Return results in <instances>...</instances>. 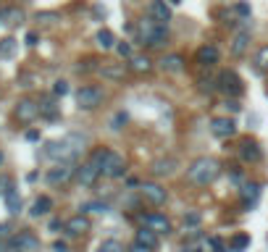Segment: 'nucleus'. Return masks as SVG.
Wrapping results in <instances>:
<instances>
[{"label": "nucleus", "instance_id": "obj_41", "mask_svg": "<svg viewBox=\"0 0 268 252\" xmlns=\"http://www.w3.org/2000/svg\"><path fill=\"white\" fill-rule=\"evenodd\" d=\"M8 189H13V181L8 176H0V195H5Z\"/></svg>", "mask_w": 268, "mask_h": 252}, {"label": "nucleus", "instance_id": "obj_47", "mask_svg": "<svg viewBox=\"0 0 268 252\" xmlns=\"http://www.w3.org/2000/svg\"><path fill=\"white\" fill-rule=\"evenodd\" d=\"M53 252H68V244L66 242H53Z\"/></svg>", "mask_w": 268, "mask_h": 252}, {"label": "nucleus", "instance_id": "obj_27", "mask_svg": "<svg viewBox=\"0 0 268 252\" xmlns=\"http://www.w3.org/2000/svg\"><path fill=\"white\" fill-rule=\"evenodd\" d=\"M24 21V11L21 8H5V11H0V24H11V27H16Z\"/></svg>", "mask_w": 268, "mask_h": 252}, {"label": "nucleus", "instance_id": "obj_14", "mask_svg": "<svg viewBox=\"0 0 268 252\" xmlns=\"http://www.w3.org/2000/svg\"><path fill=\"white\" fill-rule=\"evenodd\" d=\"M176 168H179V160L176 158H158V160H152L150 163V171H152V176H174L176 173Z\"/></svg>", "mask_w": 268, "mask_h": 252}, {"label": "nucleus", "instance_id": "obj_52", "mask_svg": "<svg viewBox=\"0 0 268 252\" xmlns=\"http://www.w3.org/2000/svg\"><path fill=\"white\" fill-rule=\"evenodd\" d=\"M168 3H171V5H179V3H181V0H168Z\"/></svg>", "mask_w": 268, "mask_h": 252}, {"label": "nucleus", "instance_id": "obj_19", "mask_svg": "<svg viewBox=\"0 0 268 252\" xmlns=\"http://www.w3.org/2000/svg\"><path fill=\"white\" fill-rule=\"evenodd\" d=\"M247 50H250V29H239V32L234 34L232 45H229V53H232L234 58H242Z\"/></svg>", "mask_w": 268, "mask_h": 252}, {"label": "nucleus", "instance_id": "obj_45", "mask_svg": "<svg viewBox=\"0 0 268 252\" xmlns=\"http://www.w3.org/2000/svg\"><path fill=\"white\" fill-rule=\"evenodd\" d=\"M234 8H237V13H239V16H250V5H247V3H237Z\"/></svg>", "mask_w": 268, "mask_h": 252}, {"label": "nucleus", "instance_id": "obj_33", "mask_svg": "<svg viewBox=\"0 0 268 252\" xmlns=\"http://www.w3.org/2000/svg\"><path fill=\"white\" fill-rule=\"evenodd\" d=\"M244 247H250V234H237L232 239V252H242Z\"/></svg>", "mask_w": 268, "mask_h": 252}, {"label": "nucleus", "instance_id": "obj_40", "mask_svg": "<svg viewBox=\"0 0 268 252\" xmlns=\"http://www.w3.org/2000/svg\"><path fill=\"white\" fill-rule=\"evenodd\" d=\"M11 236H13V226H11V224H0V239L8 242Z\"/></svg>", "mask_w": 268, "mask_h": 252}, {"label": "nucleus", "instance_id": "obj_10", "mask_svg": "<svg viewBox=\"0 0 268 252\" xmlns=\"http://www.w3.org/2000/svg\"><path fill=\"white\" fill-rule=\"evenodd\" d=\"M140 221H142V226H150L152 231H158V234H171L174 231L171 221H168L163 213H140Z\"/></svg>", "mask_w": 268, "mask_h": 252}, {"label": "nucleus", "instance_id": "obj_30", "mask_svg": "<svg viewBox=\"0 0 268 252\" xmlns=\"http://www.w3.org/2000/svg\"><path fill=\"white\" fill-rule=\"evenodd\" d=\"M79 210L82 213H108V202H103V200H92V202H84L79 205Z\"/></svg>", "mask_w": 268, "mask_h": 252}, {"label": "nucleus", "instance_id": "obj_46", "mask_svg": "<svg viewBox=\"0 0 268 252\" xmlns=\"http://www.w3.org/2000/svg\"><path fill=\"white\" fill-rule=\"evenodd\" d=\"M37 40H40V37H37L34 32H27V37H24V42L29 45V48H34V45H37Z\"/></svg>", "mask_w": 268, "mask_h": 252}, {"label": "nucleus", "instance_id": "obj_26", "mask_svg": "<svg viewBox=\"0 0 268 252\" xmlns=\"http://www.w3.org/2000/svg\"><path fill=\"white\" fill-rule=\"evenodd\" d=\"M50 210H53V200H50L48 195H40L34 200V205H32V210H29V213H32L34 218H40V216H48Z\"/></svg>", "mask_w": 268, "mask_h": 252}, {"label": "nucleus", "instance_id": "obj_17", "mask_svg": "<svg viewBox=\"0 0 268 252\" xmlns=\"http://www.w3.org/2000/svg\"><path fill=\"white\" fill-rule=\"evenodd\" d=\"M158 66L163 68L166 74H181L187 66V60H184V56H179V53H168V56H163L158 60Z\"/></svg>", "mask_w": 268, "mask_h": 252}, {"label": "nucleus", "instance_id": "obj_50", "mask_svg": "<svg viewBox=\"0 0 268 252\" xmlns=\"http://www.w3.org/2000/svg\"><path fill=\"white\" fill-rule=\"evenodd\" d=\"M126 187H132V189H134V187H140V181H137L134 176H129V179H126Z\"/></svg>", "mask_w": 268, "mask_h": 252}, {"label": "nucleus", "instance_id": "obj_24", "mask_svg": "<svg viewBox=\"0 0 268 252\" xmlns=\"http://www.w3.org/2000/svg\"><path fill=\"white\" fill-rule=\"evenodd\" d=\"M3 197H5V210H8L11 216H19L21 208H24V202H21V197H19V192H16V187L8 189V192H5Z\"/></svg>", "mask_w": 268, "mask_h": 252}, {"label": "nucleus", "instance_id": "obj_13", "mask_svg": "<svg viewBox=\"0 0 268 252\" xmlns=\"http://www.w3.org/2000/svg\"><path fill=\"white\" fill-rule=\"evenodd\" d=\"M148 16H152L155 21H160V24H168V21H171V3H168V0H150Z\"/></svg>", "mask_w": 268, "mask_h": 252}, {"label": "nucleus", "instance_id": "obj_32", "mask_svg": "<svg viewBox=\"0 0 268 252\" xmlns=\"http://www.w3.org/2000/svg\"><path fill=\"white\" fill-rule=\"evenodd\" d=\"M255 68L258 71H266L268 68V45H263V48L255 53Z\"/></svg>", "mask_w": 268, "mask_h": 252}, {"label": "nucleus", "instance_id": "obj_38", "mask_svg": "<svg viewBox=\"0 0 268 252\" xmlns=\"http://www.w3.org/2000/svg\"><path fill=\"white\" fill-rule=\"evenodd\" d=\"M200 221H203V216H200V213H187V216H184V226H189V228H195V226H200Z\"/></svg>", "mask_w": 268, "mask_h": 252}, {"label": "nucleus", "instance_id": "obj_12", "mask_svg": "<svg viewBox=\"0 0 268 252\" xmlns=\"http://www.w3.org/2000/svg\"><path fill=\"white\" fill-rule=\"evenodd\" d=\"M210 134L218 137V140H229V137H234V134H237L234 118H229V116H216V118L210 121Z\"/></svg>", "mask_w": 268, "mask_h": 252}, {"label": "nucleus", "instance_id": "obj_3", "mask_svg": "<svg viewBox=\"0 0 268 252\" xmlns=\"http://www.w3.org/2000/svg\"><path fill=\"white\" fill-rule=\"evenodd\" d=\"M137 40L148 48H163L168 42V24H160L152 16H142L137 24Z\"/></svg>", "mask_w": 268, "mask_h": 252}, {"label": "nucleus", "instance_id": "obj_39", "mask_svg": "<svg viewBox=\"0 0 268 252\" xmlns=\"http://www.w3.org/2000/svg\"><path fill=\"white\" fill-rule=\"evenodd\" d=\"M53 92H56V97H63V95H68V82L58 79L56 84H53Z\"/></svg>", "mask_w": 268, "mask_h": 252}, {"label": "nucleus", "instance_id": "obj_25", "mask_svg": "<svg viewBox=\"0 0 268 252\" xmlns=\"http://www.w3.org/2000/svg\"><path fill=\"white\" fill-rule=\"evenodd\" d=\"M126 66H129V71H134V74H148L152 68V60L148 56H132Z\"/></svg>", "mask_w": 268, "mask_h": 252}, {"label": "nucleus", "instance_id": "obj_44", "mask_svg": "<svg viewBox=\"0 0 268 252\" xmlns=\"http://www.w3.org/2000/svg\"><path fill=\"white\" fill-rule=\"evenodd\" d=\"M48 228H50V231H58V228H66V221H60V218H53Z\"/></svg>", "mask_w": 268, "mask_h": 252}, {"label": "nucleus", "instance_id": "obj_28", "mask_svg": "<svg viewBox=\"0 0 268 252\" xmlns=\"http://www.w3.org/2000/svg\"><path fill=\"white\" fill-rule=\"evenodd\" d=\"M95 42H97V48H103V50H113V48H116V37H113L111 29H100V32L95 34Z\"/></svg>", "mask_w": 268, "mask_h": 252}, {"label": "nucleus", "instance_id": "obj_29", "mask_svg": "<svg viewBox=\"0 0 268 252\" xmlns=\"http://www.w3.org/2000/svg\"><path fill=\"white\" fill-rule=\"evenodd\" d=\"M40 116H45V118H53V121H56V118L60 116L58 103H56V100H50V97H45V100L40 103Z\"/></svg>", "mask_w": 268, "mask_h": 252}, {"label": "nucleus", "instance_id": "obj_1", "mask_svg": "<svg viewBox=\"0 0 268 252\" xmlns=\"http://www.w3.org/2000/svg\"><path fill=\"white\" fill-rule=\"evenodd\" d=\"M84 144H87V137L68 134V137H63V140L48 142V144H45V150H42V155L50 158V160H56V163H60V160H76L82 155Z\"/></svg>", "mask_w": 268, "mask_h": 252}, {"label": "nucleus", "instance_id": "obj_42", "mask_svg": "<svg viewBox=\"0 0 268 252\" xmlns=\"http://www.w3.org/2000/svg\"><path fill=\"white\" fill-rule=\"evenodd\" d=\"M208 244H210V247L216 250V252H224V242H221L218 236H208Z\"/></svg>", "mask_w": 268, "mask_h": 252}, {"label": "nucleus", "instance_id": "obj_11", "mask_svg": "<svg viewBox=\"0 0 268 252\" xmlns=\"http://www.w3.org/2000/svg\"><path fill=\"white\" fill-rule=\"evenodd\" d=\"M140 195L148 202H152V205H166V200H168V192L158 184V181H142V184H140Z\"/></svg>", "mask_w": 268, "mask_h": 252}, {"label": "nucleus", "instance_id": "obj_48", "mask_svg": "<svg viewBox=\"0 0 268 252\" xmlns=\"http://www.w3.org/2000/svg\"><path fill=\"white\" fill-rule=\"evenodd\" d=\"M24 137H27L29 142H37V140H40V132H37V129H29V132H27Z\"/></svg>", "mask_w": 268, "mask_h": 252}, {"label": "nucleus", "instance_id": "obj_23", "mask_svg": "<svg viewBox=\"0 0 268 252\" xmlns=\"http://www.w3.org/2000/svg\"><path fill=\"white\" fill-rule=\"evenodd\" d=\"M158 236H160V234H158V231H152L150 226H142L140 231H137L134 239H137V242H142L145 247H150V250H158V244H160V242H158Z\"/></svg>", "mask_w": 268, "mask_h": 252}, {"label": "nucleus", "instance_id": "obj_4", "mask_svg": "<svg viewBox=\"0 0 268 252\" xmlns=\"http://www.w3.org/2000/svg\"><path fill=\"white\" fill-rule=\"evenodd\" d=\"M76 108L79 111H97L105 103V89L97 87V84H84V87L76 89Z\"/></svg>", "mask_w": 268, "mask_h": 252}, {"label": "nucleus", "instance_id": "obj_7", "mask_svg": "<svg viewBox=\"0 0 268 252\" xmlns=\"http://www.w3.org/2000/svg\"><path fill=\"white\" fill-rule=\"evenodd\" d=\"M218 89L224 92L226 97H239L244 92V87H242V79L237 76V71H221L218 74Z\"/></svg>", "mask_w": 268, "mask_h": 252}, {"label": "nucleus", "instance_id": "obj_2", "mask_svg": "<svg viewBox=\"0 0 268 252\" xmlns=\"http://www.w3.org/2000/svg\"><path fill=\"white\" fill-rule=\"evenodd\" d=\"M221 176V163L210 155H200L187 166V179L197 187H208Z\"/></svg>", "mask_w": 268, "mask_h": 252}, {"label": "nucleus", "instance_id": "obj_6", "mask_svg": "<svg viewBox=\"0 0 268 252\" xmlns=\"http://www.w3.org/2000/svg\"><path fill=\"white\" fill-rule=\"evenodd\" d=\"M74 176H76V166H74V160H60L56 168H50L45 179H48V184L58 187V184H66V181H71Z\"/></svg>", "mask_w": 268, "mask_h": 252}, {"label": "nucleus", "instance_id": "obj_35", "mask_svg": "<svg viewBox=\"0 0 268 252\" xmlns=\"http://www.w3.org/2000/svg\"><path fill=\"white\" fill-rule=\"evenodd\" d=\"M97 252H124V247L116 242V239H105L103 244H100V250Z\"/></svg>", "mask_w": 268, "mask_h": 252}, {"label": "nucleus", "instance_id": "obj_49", "mask_svg": "<svg viewBox=\"0 0 268 252\" xmlns=\"http://www.w3.org/2000/svg\"><path fill=\"white\" fill-rule=\"evenodd\" d=\"M232 179L237 181V184L242 181V171H239V168H232Z\"/></svg>", "mask_w": 268, "mask_h": 252}, {"label": "nucleus", "instance_id": "obj_31", "mask_svg": "<svg viewBox=\"0 0 268 252\" xmlns=\"http://www.w3.org/2000/svg\"><path fill=\"white\" fill-rule=\"evenodd\" d=\"M13 53H16V40H13V37H5V40H0V56H3V58H11Z\"/></svg>", "mask_w": 268, "mask_h": 252}, {"label": "nucleus", "instance_id": "obj_51", "mask_svg": "<svg viewBox=\"0 0 268 252\" xmlns=\"http://www.w3.org/2000/svg\"><path fill=\"white\" fill-rule=\"evenodd\" d=\"M11 247H8V242H3V239H0V252H8Z\"/></svg>", "mask_w": 268, "mask_h": 252}, {"label": "nucleus", "instance_id": "obj_34", "mask_svg": "<svg viewBox=\"0 0 268 252\" xmlns=\"http://www.w3.org/2000/svg\"><path fill=\"white\" fill-rule=\"evenodd\" d=\"M34 19L40 21V24H56V21H60V16H58L56 11H40Z\"/></svg>", "mask_w": 268, "mask_h": 252}, {"label": "nucleus", "instance_id": "obj_20", "mask_svg": "<svg viewBox=\"0 0 268 252\" xmlns=\"http://www.w3.org/2000/svg\"><path fill=\"white\" fill-rule=\"evenodd\" d=\"M239 158L244 163H260V158H263V150H260V144L255 140H244L239 144Z\"/></svg>", "mask_w": 268, "mask_h": 252}, {"label": "nucleus", "instance_id": "obj_15", "mask_svg": "<svg viewBox=\"0 0 268 252\" xmlns=\"http://www.w3.org/2000/svg\"><path fill=\"white\" fill-rule=\"evenodd\" d=\"M97 74L108 82H124L126 74H129V66L126 63H105V66L97 68Z\"/></svg>", "mask_w": 268, "mask_h": 252}, {"label": "nucleus", "instance_id": "obj_22", "mask_svg": "<svg viewBox=\"0 0 268 252\" xmlns=\"http://www.w3.org/2000/svg\"><path fill=\"white\" fill-rule=\"evenodd\" d=\"M89 231V218L84 216V213H79V216H71L66 221V234L68 236H82Z\"/></svg>", "mask_w": 268, "mask_h": 252}, {"label": "nucleus", "instance_id": "obj_9", "mask_svg": "<svg viewBox=\"0 0 268 252\" xmlns=\"http://www.w3.org/2000/svg\"><path fill=\"white\" fill-rule=\"evenodd\" d=\"M100 176H103V168H100V163H95L92 158H89L87 163L76 166V181H79L82 187H92Z\"/></svg>", "mask_w": 268, "mask_h": 252}, {"label": "nucleus", "instance_id": "obj_18", "mask_svg": "<svg viewBox=\"0 0 268 252\" xmlns=\"http://www.w3.org/2000/svg\"><path fill=\"white\" fill-rule=\"evenodd\" d=\"M195 60L200 66H216L218 60H221V50L216 48V45H203V48H197Z\"/></svg>", "mask_w": 268, "mask_h": 252}, {"label": "nucleus", "instance_id": "obj_43", "mask_svg": "<svg viewBox=\"0 0 268 252\" xmlns=\"http://www.w3.org/2000/svg\"><path fill=\"white\" fill-rule=\"evenodd\" d=\"M129 252H152V250H150V247H145L142 242H137V239H134V244L129 247Z\"/></svg>", "mask_w": 268, "mask_h": 252}, {"label": "nucleus", "instance_id": "obj_37", "mask_svg": "<svg viewBox=\"0 0 268 252\" xmlns=\"http://www.w3.org/2000/svg\"><path fill=\"white\" fill-rule=\"evenodd\" d=\"M126 121H129V116H126L124 111H119V113H116V118L111 121V129H113V132H119V129H121V126L126 124Z\"/></svg>", "mask_w": 268, "mask_h": 252}, {"label": "nucleus", "instance_id": "obj_8", "mask_svg": "<svg viewBox=\"0 0 268 252\" xmlns=\"http://www.w3.org/2000/svg\"><path fill=\"white\" fill-rule=\"evenodd\" d=\"M8 247L13 252H40V239L32 234V231H21V234H13L8 239Z\"/></svg>", "mask_w": 268, "mask_h": 252}, {"label": "nucleus", "instance_id": "obj_53", "mask_svg": "<svg viewBox=\"0 0 268 252\" xmlns=\"http://www.w3.org/2000/svg\"><path fill=\"white\" fill-rule=\"evenodd\" d=\"M0 166H3V152H0Z\"/></svg>", "mask_w": 268, "mask_h": 252}, {"label": "nucleus", "instance_id": "obj_16", "mask_svg": "<svg viewBox=\"0 0 268 252\" xmlns=\"http://www.w3.org/2000/svg\"><path fill=\"white\" fill-rule=\"evenodd\" d=\"M37 116H40V103H34V100H19L16 103V118L19 121L32 124Z\"/></svg>", "mask_w": 268, "mask_h": 252}, {"label": "nucleus", "instance_id": "obj_36", "mask_svg": "<svg viewBox=\"0 0 268 252\" xmlns=\"http://www.w3.org/2000/svg\"><path fill=\"white\" fill-rule=\"evenodd\" d=\"M113 50H116L121 58H126V60L134 56V50H132V45H129V42H119V45H116V48H113Z\"/></svg>", "mask_w": 268, "mask_h": 252}, {"label": "nucleus", "instance_id": "obj_5", "mask_svg": "<svg viewBox=\"0 0 268 252\" xmlns=\"http://www.w3.org/2000/svg\"><path fill=\"white\" fill-rule=\"evenodd\" d=\"M103 176L105 179H124L126 176V158L116 150H108L103 160Z\"/></svg>", "mask_w": 268, "mask_h": 252}, {"label": "nucleus", "instance_id": "obj_21", "mask_svg": "<svg viewBox=\"0 0 268 252\" xmlns=\"http://www.w3.org/2000/svg\"><path fill=\"white\" fill-rule=\"evenodd\" d=\"M260 187L258 181H247V184H242L239 189V197H242V205H244V210H250V208H255V202H258V197H260Z\"/></svg>", "mask_w": 268, "mask_h": 252}]
</instances>
